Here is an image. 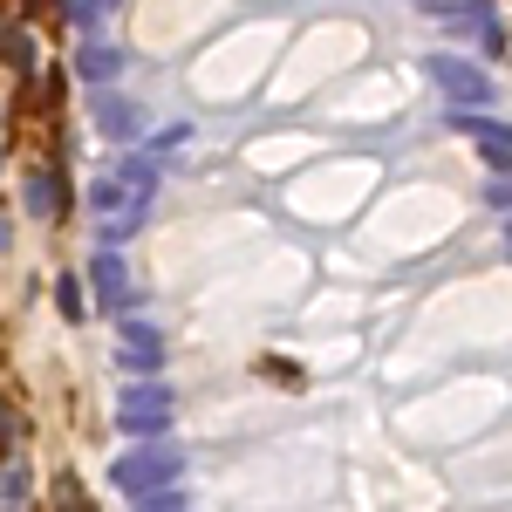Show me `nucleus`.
Masks as SVG:
<instances>
[{
    "mask_svg": "<svg viewBox=\"0 0 512 512\" xmlns=\"http://www.w3.org/2000/svg\"><path fill=\"white\" fill-rule=\"evenodd\" d=\"M21 506H28V472L7 465V472H0V512H21Z\"/></svg>",
    "mask_w": 512,
    "mask_h": 512,
    "instance_id": "1a4fd4ad",
    "label": "nucleus"
},
{
    "mask_svg": "<svg viewBox=\"0 0 512 512\" xmlns=\"http://www.w3.org/2000/svg\"><path fill=\"white\" fill-rule=\"evenodd\" d=\"M0 444H21V417H14L7 403H0Z\"/></svg>",
    "mask_w": 512,
    "mask_h": 512,
    "instance_id": "ddd939ff",
    "label": "nucleus"
},
{
    "mask_svg": "<svg viewBox=\"0 0 512 512\" xmlns=\"http://www.w3.org/2000/svg\"><path fill=\"white\" fill-rule=\"evenodd\" d=\"M0 246H7V219H0Z\"/></svg>",
    "mask_w": 512,
    "mask_h": 512,
    "instance_id": "2eb2a0df",
    "label": "nucleus"
},
{
    "mask_svg": "<svg viewBox=\"0 0 512 512\" xmlns=\"http://www.w3.org/2000/svg\"><path fill=\"white\" fill-rule=\"evenodd\" d=\"M178 465H185V458H178V451H130V458H117V492H137V499H151V492H158V485H171V478H178Z\"/></svg>",
    "mask_w": 512,
    "mask_h": 512,
    "instance_id": "f257e3e1",
    "label": "nucleus"
},
{
    "mask_svg": "<svg viewBox=\"0 0 512 512\" xmlns=\"http://www.w3.org/2000/svg\"><path fill=\"white\" fill-rule=\"evenodd\" d=\"M144 512H185V506H178V499H151Z\"/></svg>",
    "mask_w": 512,
    "mask_h": 512,
    "instance_id": "4468645a",
    "label": "nucleus"
},
{
    "mask_svg": "<svg viewBox=\"0 0 512 512\" xmlns=\"http://www.w3.org/2000/svg\"><path fill=\"white\" fill-rule=\"evenodd\" d=\"M431 7H437V0H431Z\"/></svg>",
    "mask_w": 512,
    "mask_h": 512,
    "instance_id": "dca6fc26",
    "label": "nucleus"
},
{
    "mask_svg": "<svg viewBox=\"0 0 512 512\" xmlns=\"http://www.w3.org/2000/svg\"><path fill=\"white\" fill-rule=\"evenodd\" d=\"M55 294H62V315H69V321H82V287H76V280H62Z\"/></svg>",
    "mask_w": 512,
    "mask_h": 512,
    "instance_id": "f8f14e48",
    "label": "nucleus"
},
{
    "mask_svg": "<svg viewBox=\"0 0 512 512\" xmlns=\"http://www.w3.org/2000/svg\"><path fill=\"white\" fill-rule=\"evenodd\" d=\"M117 424L123 431H137V437H151L171 424V390H130L123 396V410H117Z\"/></svg>",
    "mask_w": 512,
    "mask_h": 512,
    "instance_id": "7ed1b4c3",
    "label": "nucleus"
},
{
    "mask_svg": "<svg viewBox=\"0 0 512 512\" xmlns=\"http://www.w3.org/2000/svg\"><path fill=\"white\" fill-rule=\"evenodd\" d=\"M96 123H103V137H137V110L123 96H103L96 103Z\"/></svg>",
    "mask_w": 512,
    "mask_h": 512,
    "instance_id": "0eeeda50",
    "label": "nucleus"
},
{
    "mask_svg": "<svg viewBox=\"0 0 512 512\" xmlns=\"http://www.w3.org/2000/svg\"><path fill=\"white\" fill-rule=\"evenodd\" d=\"M62 205H69V192H62V171H28V212L35 219H62Z\"/></svg>",
    "mask_w": 512,
    "mask_h": 512,
    "instance_id": "20e7f679",
    "label": "nucleus"
},
{
    "mask_svg": "<svg viewBox=\"0 0 512 512\" xmlns=\"http://www.w3.org/2000/svg\"><path fill=\"white\" fill-rule=\"evenodd\" d=\"M431 82L451 103H485V96H492V82L478 76L472 62H458V55H431Z\"/></svg>",
    "mask_w": 512,
    "mask_h": 512,
    "instance_id": "f03ea898",
    "label": "nucleus"
},
{
    "mask_svg": "<svg viewBox=\"0 0 512 512\" xmlns=\"http://www.w3.org/2000/svg\"><path fill=\"white\" fill-rule=\"evenodd\" d=\"M123 362H130V369H158V362H164L158 328H144V321H123Z\"/></svg>",
    "mask_w": 512,
    "mask_h": 512,
    "instance_id": "423d86ee",
    "label": "nucleus"
},
{
    "mask_svg": "<svg viewBox=\"0 0 512 512\" xmlns=\"http://www.w3.org/2000/svg\"><path fill=\"white\" fill-rule=\"evenodd\" d=\"M478 151L492 171H506V123H478Z\"/></svg>",
    "mask_w": 512,
    "mask_h": 512,
    "instance_id": "9d476101",
    "label": "nucleus"
},
{
    "mask_svg": "<svg viewBox=\"0 0 512 512\" xmlns=\"http://www.w3.org/2000/svg\"><path fill=\"white\" fill-rule=\"evenodd\" d=\"M89 287H96L110 308H123V301H130V274H123L117 253H96V260H89Z\"/></svg>",
    "mask_w": 512,
    "mask_h": 512,
    "instance_id": "39448f33",
    "label": "nucleus"
},
{
    "mask_svg": "<svg viewBox=\"0 0 512 512\" xmlns=\"http://www.w3.org/2000/svg\"><path fill=\"white\" fill-rule=\"evenodd\" d=\"M89 205H96V212H117V205H123V185H89Z\"/></svg>",
    "mask_w": 512,
    "mask_h": 512,
    "instance_id": "9b49d317",
    "label": "nucleus"
},
{
    "mask_svg": "<svg viewBox=\"0 0 512 512\" xmlns=\"http://www.w3.org/2000/svg\"><path fill=\"white\" fill-rule=\"evenodd\" d=\"M76 69H82L89 82H110V76L123 69V55H117V48H96V41H89V48H82V62H76Z\"/></svg>",
    "mask_w": 512,
    "mask_h": 512,
    "instance_id": "6e6552de",
    "label": "nucleus"
}]
</instances>
